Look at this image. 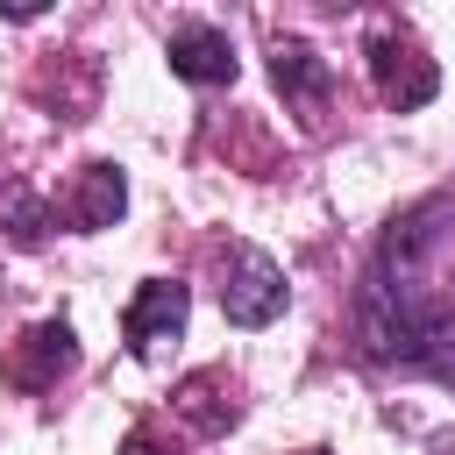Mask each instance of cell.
<instances>
[{
	"mask_svg": "<svg viewBox=\"0 0 455 455\" xmlns=\"http://www.w3.org/2000/svg\"><path fill=\"white\" fill-rule=\"evenodd\" d=\"M355 334L370 363L455 377V199H427L384 235Z\"/></svg>",
	"mask_w": 455,
	"mask_h": 455,
	"instance_id": "cell-1",
	"label": "cell"
},
{
	"mask_svg": "<svg viewBox=\"0 0 455 455\" xmlns=\"http://www.w3.org/2000/svg\"><path fill=\"white\" fill-rule=\"evenodd\" d=\"M220 313H228L235 327H270V320L284 313V270H277L263 249L235 242V249L220 256Z\"/></svg>",
	"mask_w": 455,
	"mask_h": 455,
	"instance_id": "cell-2",
	"label": "cell"
},
{
	"mask_svg": "<svg viewBox=\"0 0 455 455\" xmlns=\"http://www.w3.org/2000/svg\"><path fill=\"white\" fill-rule=\"evenodd\" d=\"M370 78H377V100L398 107V114H412V107H427V100L441 92L434 57H427L405 28H384V36L370 43Z\"/></svg>",
	"mask_w": 455,
	"mask_h": 455,
	"instance_id": "cell-3",
	"label": "cell"
},
{
	"mask_svg": "<svg viewBox=\"0 0 455 455\" xmlns=\"http://www.w3.org/2000/svg\"><path fill=\"white\" fill-rule=\"evenodd\" d=\"M185 306H192V299H185L178 277H149V284L135 291L128 320H121V327H128V348H135V355H164V341L185 334Z\"/></svg>",
	"mask_w": 455,
	"mask_h": 455,
	"instance_id": "cell-4",
	"label": "cell"
},
{
	"mask_svg": "<svg viewBox=\"0 0 455 455\" xmlns=\"http://www.w3.org/2000/svg\"><path fill=\"white\" fill-rule=\"evenodd\" d=\"M71 363H78L71 327H64V320H43V327H28V334L7 348V384H14V391H50Z\"/></svg>",
	"mask_w": 455,
	"mask_h": 455,
	"instance_id": "cell-5",
	"label": "cell"
},
{
	"mask_svg": "<svg viewBox=\"0 0 455 455\" xmlns=\"http://www.w3.org/2000/svg\"><path fill=\"white\" fill-rule=\"evenodd\" d=\"M121 206H128V178H121L114 164H85V171L71 178V192H64V220H71L78 235L114 228V220H121Z\"/></svg>",
	"mask_w": 455,
	"mask_h": 455,
	"instance_id": "cell-6",
	"label": "cell"
},
{
	"mask_svg": "<svg viewBox=\"0 0 455 455\" xmlns=\"http://www.w3.org/2000/svg\"><path fill=\"white\" fill-rule=\"evenodd\" d=\"M171 71L185 85H235V43L206 21H192V28L171 36Z\"/></svg>",
	"mask_w": 455,
	"mask_h": 455,
	"instance_id": "cell-7",
	"label": "cell"
},
{
	"mask_svg": "<svg viewBox=\"0 0 455 455\" xmlns=\"http://www.w3.org/2000/svg\"><path fill=\"white\" fill-rule=\"evenodd\" d=\"M270 78H277V92H284V100H299V107L327 100V85H334V78H327V64H320L306 43H277V50H270Z\"/></svg>",
	"mask_w": 455,
	"mask_h": 455,
	"instance_id": "cell-8",
	"label": "cell"
},
{
	"mask_svg": "<svg viewBox=\"0 0 455 455\" xmlns=\"http://www.w3.org/2000/svg\"><path fill=\"white\" fill-rule=\"evenodd\" d=\"M178 412L199 427V434H228L235 427V391L220 377H185L178 384Z\"/></svg>",
	"mask_w": 455,
	"mask_h": 455,
	"instance_id": "cell-9",
	"label": "cell"
},
{
	"mask_svg": "<svg viewBox=\"0 0 455 455\" xmlns=\"http://www.w3.org/2000/svg\"><path fill=\"white\" fill-rule=\"evenodd\" d=\"M50 235V206L36 192H0V242L7 249H36Z\"/></svg>",
	"mask_w": 455,
	"mask_h": 455,
	"instance_id": "cell-10",
	"label": "cell"
},
{
	"mask_svg": "<svg viewBox=\"0 0 455 455\" xmlns=\"http://www.w3.org/2000/svg\"><path fill=\"white\" fill-rule=\"evenodd\" d=\"M121 455H178V448H171V441H156L149 427H135V434L121 441Z\"/></svg>",
	"mask_w": 455,
	"mask_h": 455,
	"instance_id": "cell-11",
	"label": "cell"
},
{
	"mask_svg": "<svg viewBox=\"0 0 455 455\" xmlns=\"http://www.w3.org/2000/svg\"><path fill=\"white\" fill-rule=\"evenodd\" d=\"M0 192H14V185H7V164H0Z\"/></svg>",
	"mask_w": 455,
	"mask_h": 455,
	"instance_id": "cell-12",
	"label": "cell"
}]
</instances>
